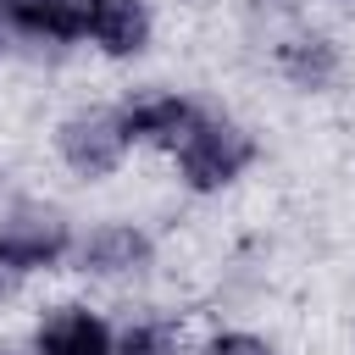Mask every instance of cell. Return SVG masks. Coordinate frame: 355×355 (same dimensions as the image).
Returning <instances> with one entry per match:
<instances>
[{
  "mask_svg": "<svg viewBox=\"0 0 355 355\" xmlns=\"http://www.w3.org/2000/svg\"><path fill=\"white\" fill-rule=\"evenodd\" d=\"M194 355H283V349H277V338H266L255 327H211Z\"/></svg>",
  "mask_w": 355,
  "mask_h": 355,
  "instance_id": "cell-11",
  "label": "cell"
},
{
  "mask_svg": "<svg viewBox=\"0 0 355 355\" xmlns=\"http://www.w3.org/2000/svg\"><path fill=\"white\" fill-rule=\"evenodd\" d=\"M78 222L50 200H11L0 211V300L28 288L33 277H50L72 266Z\"/></svg>",
  "mask_w": 355,
  "mask_h": 355,
  "instance_id": "cell-2",
  "label": "cell"
},
{
  "mask_svg": "<svg viewBox=\"0 0 355 355\" xmlns=\"http://www.w3.org/2000/svg\"><path fill=\"white\" fill-rule=\"evenodd\" d=\"M116 355H189L183 322L161 316V311H139V316L116 322Z\"/></svg>",
  "mask_w": 355,
  "mask_h": 355,
  "instance_id": "cell-10",
  "label": "cell"
},
{
  "mask_svg": "<svg viewBox=\"0 0 355 355\" xmlns=\"http://www.w3.org/2000/svg\"><path fill=\"white\" fill-rule=\"evenodd\" d=\"M200 111H205V100H194L189 89H133V94L116 100L128 144L133 150H155V155H172Z\"/></svg>",
  "mask_w": 355,
  "mask_h": 355,
  "instance_id": "cell-5",
  "label": "cell"
},
{
  "mask_svg": "<svg viewBox=\"0 0 355 355\" xmlns=\"http://www.w3.org/2000/svg\"><path fill=\"white\" fill-rule=\"evenodd\" d=\"M161 250H155V233L133 216H100L89 227H78V250H72V272L89 277V283H144L155 272Z\"/></svg>",
  "mask_w": 355,
  "mask_h": 355,
  "instance_id": "cell-4",
  "label": "cell"
},
{
  "mask_svg": "<svg viewBox=\"0 0 355 355\" xmlns=\"http://www.w3.org/2000/svg\"><path fill=\"white\" fill-rule=\"evenodd\" d=\"M28 355H116V322L89 300H55L33 316Z\"/></svg>",
  "mask_w": 355,
  "mask_h": 355,
  "instance_id": "cell-7",
  "label": "cell"
},
{
  "mask_svg": "<svg viewBox=\"0 0 355 355\" xmlns=\"http://www.w3.org/2000/svg\"><path fill=\"white\" fill-rule=\"evenodd\" d=\"M272 72L294 89V94H327L344 78V44L322 28H288L272 44Z\"/></svg>",
  "mask_w": 355,
  "mask_h": 355,
  "instance_id": "cell-8",
  "label": "cell"
},
{
  "mask_svg": "<svg viewBox=\"0 0 355 355\" xmlns=\"http://www.w3.org/2000/svg\"><path fill=\"white\" fill-rule=\"evenodd\" d=\"M11 44H17V39L6 33V17H0V61H6V50H11Z\"/></svg>",
  "mask_w": 355,
  "mask_h": 355,
  "instance_id": "cell-12",
  "label": "cell"
},
{
  "mask_svg": "<svg viewBox=\"0 0 355 355\" xmlns=\"http://www.w3.org/2000/svg\"><path fill=\"white\" fill-rule=\"evenodd\" d=\"M6 33L17 44H50V50H89L100 0H0Z\"/></svg>",
  "mask_w": 355,
  "mask_h": 355,
  "instance_id": "cell-6",
  "label": "cell"
},
{
  "mask_svg": "<svg viewBox=\"0 0 355 355\" xmlns=\"http://www.w3.org/2000/svg\"><path fill=\"white\" fill-rule=\"evenodd\" d=\"M50 155L67 178L78 183H105L128 166L133 144L122 133V116H116V100L111 105H72L67 116H55L50 128Z\"/></svg>",
  "mask_w": 355,
  "mask_h": 355,
  "instance_id": "cell-3",
  "label": "cell"
},
{
  "mask_svg": "<svg viewBox=\"0 0 355 355\" xmlns=\"http://www.w3.org/2000/svg\"><path fill=\"white\" fill-rule=\"evenodd\" d=\"M0 355H28V349H17V344H0Z\"/></svg>",
  "mask_w": 355,
  "mask_h": 355,
  "instance_id": "cell-13",
  "label": "cell"
},
{
  "mask_svg": "<svg viewBox=\"0 0 355 355\" xmlns=\"http://www.w3.org/2000/svg\"><path fill=\"white\" fill-rule=\"evenodd\" d=\"M155 44V6L150 0H100V17H94V33H89V50L100 61H144Z\"/></svg>",
  "mask_w": 355,
  "mask_h": 355,
  "instance_id": "cell-9",
  "label": "cell"
},
{
  "mask_svg": "<svg viewBox=\"0 0 355 355\" xmlns=\"http://www.w3.org/2000/svg\"><path fill=\"white\" fill-rule=\"evenodd\" d=\"M166 161H172V178H178L183 194L222 200V194H233L261 166V133L244 116H233L222 105H205Z\"/></svg>",
  "mask_w": 355,
  "mask_h": 355,
  "instance_id": "cell-1",
  "label": "cell"
}]
</instances>
